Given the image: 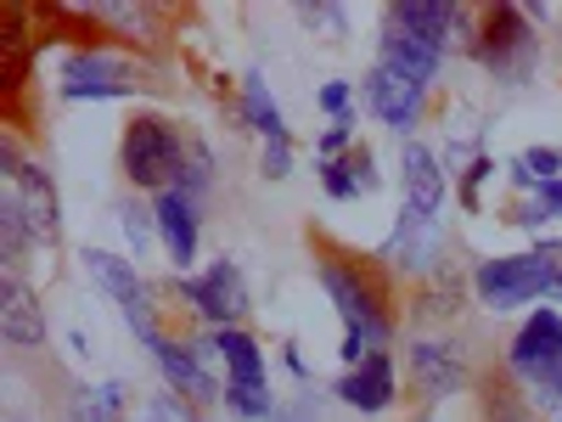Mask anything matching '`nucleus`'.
<instances>
[{
    "label": "nucleus",
    "mask_w": 562,
    "mask_h": 422,
    "mask_svg": "<svg viewBox=\"0 0 562 422\" xmlns=\"http://www.w3.org/2000/svg\"><path fill=\"white\" fill-rule=\"evenodd\" d=\"M315 248V281L333 299L344 333L360 338L366 349H394L400 338V293H394V270L378 254H360L344 243L310 237Z\"/></svg>",
    "instance_id": "f257e3e1"
},
{
    "label": "nucleus",
    "mask_w": 562,
    "mask_h": 422,
    "mask_svg": "<svg viewBox=\"0 0 562 422\" xmlns=\"http://www.w3.org/2000/svg\"><path fill=\"white\" fill-rule=\"evenodd\" d=\"M186 153H192V124H180L158 108H135L119 130V175L130 180V192L147 198V203L180 186Z\"/></svg>",
    "instance_id": "f03ea898"
},
{
    "label": "nucleus",
    "mask_w": 562,
    "mask_h": 422,
    "mask_svg": "<svg viewBox=\"0 0 562 422\" xmlns=\"http://www.w3.org/2000/svg\"><path fill=\"white\" fill-rule=\"evenodd\" d=\"M557 270H562V237H535L524 254L479 259L467 276H473V304L490 310V315H506V310L546 304Z\"/></svg>",
    "instance_id": "7ed1b4c3"
},
{
    "label": "nucleus",
    "mask_w": 562,
    "mask_h": 422,
    "mask_svg": "<svg viewBox=\"0 0 562 422\" xmlns=\"http://www.w3.org/2000/svg\"><path fill=\"white\" fill-rule=\"evenodd\" d=\"M79 265L90 276V288L119 304V315H124V326L135 333V344L153 355L169 338V326H164V304H158V288L147 281V270H140L130 254H113V248H85Z\"/></svg>",
    "instance_id": "20e7f679"
},
{
    "label": "nucleus",
    "mask_w": 562,
    "mask_h": 422,
    "mask_svg": "<svg viewBox=\"0 0 562 422\" xmlns=\"http://www.w3.org/2000/svg\"><path fill=\"white\" fill-rule=\"evenodd\" d=\"M467 57L501 85H529L540 68V29L524 18V7H479V40Z\"/></svg>",
    "instance_id": "39448f33"
},
{
    "label": "nucleus",
    "mask_w": 562,
    "mask_h": 422,
    "mask_svg": "<svg viewBox=\"0 0 562 422\" xmlns=\"http://www.w3.org/2000/svg\"><path fill=\"white\" fill-rule=\"evenodd\" d=\"M140 79H147L140 57L119 52V45H74L57 63V97L63 102H119V97H135V90H153Z\"/></svg>",
    "instance_id": "423d86ee"
},
{
    "label": "nucleus",
    "mask_w": 562,
    "mask_h": 422,
    "mask_svg": "<svg viewBox=\"0 0 562 422\" xmlns=\"http://www.w3.org/2000/svg\"><path fill=\"white\" fill-rule=\"evenodd\" d=\"M506 378L518 384L535 411H546V395L557 384V366H562V310L557 304H540L518 321V333L506 338Z\"/></svg>",
    "instance_id": "0eeeda50"
},
{
    "label": "nucleus",
    "mask_w": 562,
    "mask_h": 422,
    "mask_svg": "<svg viewBox=\"0 0 562 422\" xmlns=\"http://www.w3.org/2000/svg\"><path fill=\"white\" fill-rule=\"evenodd\" d=\"M169 293L186 299V310L203 321V333H220V326H248V315H254L248 276H243V265L231 259V254L209 259V265L192 270V276H175Z\"/></svg>",
    "instance_id": "6e6552de"
},
{
    "label": "nucleus",
    "mask_w": 562,
    "mask_h": 422,
    "mask_svg": "<svg viewBox=\"0 0 562 422\" xmlns=\"http://www.w3.org/2000/svg\"><path fill=\"white\" fill-rule=\"evenodd\" d=\"M153 366H158V378H164V395H175L180 406H225V378H220V366L209 355L203 338H180L169 333L158 349H153Z\"/></svg>",
    "instance_id": "1a4fd4ad"
},
{
    "label": "nucleus",
    "mask_w": 562,
    "mask_h": 422,
    "mask_svg": "<svg viewBox=\"0 0 562 422\" xmlns=\"http://www.w3.org/2000/svg\"><path fill=\"white\" fill-rule=\"evenodd\" d=\"M405 384H411L416 400H428V406L461 395L467 384H473V366H467L461 338H450V333H416V338H405Z\"/></svg>",
    "instance_id": "9d476101"
},
{
    "label": "nucleus",
    "mask_w": 562,
    "mask_h": 422,
    "mask_svg": "<svg viewBox=\"0 0 562 422\" xmlns=\"http://www.w3.org/2000/svg\"><path fill=\"white\" fill-rule=\"evenodd\" d=\"M378 259L394 270V276H411V281H428L439 270H450V231L439 220H422L411 209L394 214V231L389 243L378 248Z\"/></svg>",
    "instance_id": "9b49d317"
},
{
    "label": "nucleus",
    "mask_w": 562,
    "mask_h": 422,
    "mask_svg": "<svg viewBox=\"0 0 562 422\" xmlns=\"http://www.w3.org/2000/svg\"><path fill=\"white\" fill-rule=\"evenodd\" d=\"M428 102H434V90H422V85L389 74L383 63H371L366 79H360V113L378 119L383 130H394L400 141H416L422 119H428Z\"/></svg>",
    "instance_id": "f8f14e48"
},
{
    "label": "nucleus",
    "mask_w": 562,
    "mask_h": 422,
    "mask_svg": "<svg viewBox=\"0 0 562 422\" xmlns=\"http://www.w3.org/2000/svg\"><path fill=\"white\" fill-rule=\"evenodd\" d=\"M378 63H383L389 74H400V79L422 85V90H434V85H439V74H445V63H450V52H445L439 40H428L422 29L394 23V18L383 12V29H378Z\"/></svg>",
    "instance_id": "ddd939ff"
},
{
    "label": "nucleus",
    "mask_w": 562,
    "mask_h": 422,
    "mask_svg": "<svg viewBox=\"0 0 562 422\" xmlns=\"http://www.w3.org/2000/svg\"><path fill=\"white\" fill-rule=\"evenodd\" d=\"M450 198V169L439 158V147H428V141H400V209L422 214V220H439Z\"/></svg>",
    "instance_id": "4468645a"
},
{
    "label": "nucleus",
    "mask_w": 562,
    "mask_h": 422,
    "mask_svg": "<svg viewBox=\"0 0 562 422\" xmlns=\"http://www.w3.org/2000/svg\"><path fill=\"white\" fill-rule=\"evenodd\" d=\"M158 214V248L175 265V276H192L198 254H203V203H192L186 192H158L153 198Z\"/></svg>",
    "instance_id": "2eb2a0df"
},
{
    "label": "nucleus",
    "mask_w": 562,
    "mask_h": 422,
    "mask_svg": "<svg viewBox=\"0 0 562 422\" xmlns=\"http://www.w3.org/2000/svg\"><path fill=\"white\" fill-rule=\"evenodd\" d=\"M333 395L349 411H360V417L394 411V400H400V360H394V349H378V355H366L360 366H349L344 378L333 384Z\"/></svg>",
    "instance_id": "dca6fc26"
},
{
    "label": "nucleus",
    "mask_w": 562,
    "mask_h": 422,
    "mask_svg": "<svg viewBox=\"0 0 562 422\" xmlns=\"http://www.w3.org/2000/svg\"><path fill=\"white\" fill-rule=\"evenodd\" d=\"M0 344L7 349H45L52 344V321H45V304L29 288V276H0Z\"/></svg>",
    "instance_id": "f3484780"
},
{
    "label": "nucleus",
    "mask_w": 562,
    "mask_h": 422,
    "mask_svg": "<svg viewBox=\"0 0 562 422\" xmlns=\"http://www.w3.org/2000/svg\"><path fill=\"white\" fill-rule=\"evenodd\" d=\"M220 366V378L225 384H237V389H270V355L265 344L248 333V326H220V333H198Z\"/></svg>",
    "instance_id": "a211bd4d"
},
{
    "label": "nucleus",
    "mask_w": 562,
    "mask_h": 422,
    "mask_svg": "<svg viewBox=\"0 0 562 422\" xmlns=\"http://www.w3.org/2000/svg\"><path fill=\"white\" fill-rule=\"evenodd\" d=\"M0 192L18 198V209L29 214L40 248H57V243H63V198H57V180H52V169H45V164L29 158L23 175H18L12 186H0Z\"/></svg>",
    "instance_id": "6ab92c4d"
},
{
    "label": "nucleus",
    "mask_w": 562,
    "mask_h": 422,
    "mask_svg": "<svg viewBox=\"0 0 562 422\" xmlns=\"http://www.w3.org/2000/svg\"><path fill=\"white\" fill-rule=\"evenodd\" d=\"M237 119H243L259 141H281V135H293V130H288V113H281V102L270 97L265 68H248V74H243V85H237Z\"/></svg>",
    "instance_id": "aec40b11"
},
{
    "label": "nucleus",
    "mask_w": 562,
    "mask_h": 422,
    "mask_svg": "<svg viewBox=\"0 0 562 422\" xmlns=\"http://www.w3.org/2000/svg\"><path fill=\"white\" fill-rule=\"evenodd\" d=\"M461 293H473V276H456V270H439L428 281H416L411 299H405V315L416 326H428V321H456V304Z\"/></svg>",
    "instance_id": "412c9836"
},
{
    "label": "nucleus",
    "mask_w": 562,
    "mask_h": 422,
    "mask_svg": "<svg viewBox=\"0 0 562 422\" xmlns=\"http://www.w3.org/2000/svg\"><path fill=\"white\" fill-rule=\"evenodd\" d=\"M40 254V237L12 192H0V276H29V259Z\"/></svg>",
    "instance_id": "4be33fe9"
},
{
    "label": "nucleus",
    "mask_w": 562,
    "mask_h": 422,
    "mask_svg": "<svg viewBox=\"0 0 562 422\" xmlns=\"http://www.w3.org/2000/svg\"><path fill=\"white\" fill-rule=\"evenodd\" d=\"M68 417H74V422H130V389H124L119 378L90 384V389H79V395L68 400Z\"/></svg>",
    "instance_id": "5701e85b"
},
{
    "label": "nucleus",
    "mask_w": 562,
    "mask_h": 422,
    "mask_svg": "<svg viewBox=\"0 0 562 422\" xmlns=\"http://www.w3.org/2000/svg\"><path fill=\"white\" fill-rule=\"evenodd\" d=\"M119 237H124V254L140 265L153 248H158V214L153 203H140V198H124L119 203Z\"/></svg>",
    "instance_id": "b1692460"
},
{
    "label": "nucleus",
    "mask_w": 562,
    "mask_h": 422,
    "mask_svg": "<svg viewBox=\"0 0 562 422\" xmlns=\"http://www.w3.org/2000/svg\"><path fill=\"white\" fill-rule=\"evenodd\" d=\"M484 422H535V400L506 378V366H501V378H484Z\"/></svg>",
    "instance_id": "393cba45"
},
{
    "label": "nucleus",
    "mask_w": 562,
    "mask_h": 422,
    "mask_svg": "<svg viewBox=\"0 0 562 422\" xmlns=\"http://www.w3.org/2000/svg\"><path fill=\"white\" fill-rule=\"evenodd\" d=\"M214 180H220V164H214V147L192 130V153H186V175H180V186L175 192H186L192 203H203L209 192H214Z\"/></svg>",
    "instance_id": "a878e982"
},
{
    "label": "nucleus",
    "mask_w": 562,
    "mask_h": 422,
    "mask_svg": "<svg viewBox=\"0 0 562 422\" xmlns=\"http://www.w3.org/2000/svg\"><path fill=\"white\" fill-rule=\"evenodd\" d=\"M506 214H512L506 225H524V231H535V237H540V231H546L551 220H562V180L540 186V198H518Z\"/></svg>",
    "instance_id": "bb28decb"
},
{
    "label": "nucleus",
    "mask_w": 562,
    "mask_h": 422,
    "mask_svg": "<svg viewBox=\"0 0 562 422\" xmlns=\"http://www.w3.org/2000/svg\"><path fill=\"white\" fill-rule=\"evenodd\" d=\"M281 400L276 389H237V384H225V417H237V422H276Z\"/></svg>",
    "instance_id": "cd10ccee"
},
{
    "label": "nucleus",
    "mask_w": 562,
    "mask_h": 422,
    "mask_svg": "<svg viewBox=\"0 0 562 422\" xmlns=\"http://www.w3.org/2000/svg\"><path fill=\"white\" fill-rule=\"evenodd\" d=\"M495 180V158L479 153V158H467V169L456 175V203L461 214H484V186Z\"/></svg>",
    "instance_id": "c85d7f7f"
},
{
    "label": "nucleus",
    "mask_w": 562,
    "mask_h": 422,
    "mask_svg": "<svg viewBox=\"0 0 562 422\" xmlns=\"http://www.w3.org/2000/svg\"><path fill=\"white\" fill-rule=\"evenodd\" d=\"M360 147V113H349V119H333L321 130V141H315V164H326V158H344V153H355Z\"/></svg>",
    "instance_id": "c756f323"
},
{
    "label": "nucleus",
    "mask_w": 562,
    "mask_h": 422,
    "mask_svg": "<svg viewBox=\"0 0 562 422\" xmlns=\"http://www.w3.org/2000/svg\"><path fill=\"white\" fill-rule=\"evenodd\" d=\"M315 108L326 113V124L360 113V85H355V79H326V85L315 90Z\"/></svg>",
    "instance_id": "7c9ffc66"
},
{
    "label": "nucleus",
    "mask_w": 562,
    "mask_h": 422,
    "mask_svg": "<svg viewBox=\"0 0 562 422\" xmlns=\"http://www.w3.org/2000/svg\"><path fill=\"white\" fill-rule=\"evenodd\" d=\"M315 175H321V192L333 198V203H360V198H366V192H360V180H355V169H349L344 158L315 164Z\"/></svg>",
    "instance_id": "2f4dec72"
},
{
    "label": "nucleus",
    "mask_w": 562,
    "mask_h": 422,
    "mask_svg": "<svg viewBox=\"0 0 562 422\" xmlns=\"http://www.w3.org/2000/svg\"><path fill=\"white\" fill-rule=\"evenodd\" d=\"M293 18L304 23V29H326V34H349V7H333V0H315V7H310V0H304V7H293Z\"/></svg>",
    "instance_id": "473e14b6"
},
{
    "label": "nucleus",
    "mask_w": 562,
    "mask_h": 422,
    "mask_svg": "<svg viewBox=\"0 0 562 422\" xmlns=\"http://www.w3.org/2000/svg\"><path fill=\"white\" fill-rule=\"evenodd\" d=\"M293 135H281V141H265V153H259V175L265 180H288L293 175Z\"/></svg>",
    "instance_id": "72a5a7b5"
},
{
    "label": "nucleus",
    "mask_w": 562,
    "mask_h": 422,
    "mask_svg": "<svg viewBox=\"0 0 562 422\" xmlns=\"http://www.w3.org/2000/svg\"><path fill=\"white\" fill-rule=\"evenodd\" d=\"M344 164L355 169V180H360V192H366V198H371V192H378V186H383V175H378V153H371L366 141H360L355 153H344Z\"/></svg>",
    "instance_id": "f704fd0d"
},
{
    "label": "nucleus",
    "mask_w": 562,
    "mask_h": 422,
    "mask_svg": "<svg viewBox=\"0 0 562 422\" xmlns=\"http://www.w3.org/2000/svg\"><path fill=\"white\" fill-rule=\"evenodd\" d=\"M315 406H321V400H315V389H304V395H299V406H281V411H276V422H315Z\"/></svg>",
    "instance_id": "c9c22d12"
},
{
    "label": "nucleus",
    "mask_w": 562,
    "mask_h": 422,
    "mask_svg": "<svg viewBox=\"0 0 562 422\" xmlns=\"http://www.w3.org/2000/svg\"><path fill=\"white\" fill-rule=\"evenodd\" d=\"M281 360H288V371H293V378H299V384H310V378H315V371H310V360L299 355V344H293V338H288V344H281Z\"/></svg>",
    "instance_id": "e433bc0d"
},
{
    "label": "nucleus",
    "mask_w": 562,
    "mask_h": 422,
    "mask_svg": "<svg viewBox=\"0 0 562 422\" xmlns=\"http://www.w3.org/2000/svg\"><path fill=\"white\" fill-rule=\"evenodd\" d=\"M140 417H147V422H180V417H175V406H169V395H153Z\"/></svg>",
    "instance_id": "4c0bfd02"
},
{
    "label": "nucleus",
    "mask_w": 562,
    "mask_h": 422,
    "mask_svg": "<svg viewBox=\"0 0 562 422\" xmlns=\"http://www.w3.org/2000/svg\"><path fill=\"white\" fill-rule=\"evenodd\" d=\"M546 411L562 417V366H557V384H551V395H546Z\"/></svg>",
    "instance_id": "58836bf2"
},
{
    "label": "nucleus",
    "mask_w": 562,
    "mask_h": 422,
    "mask_svg": "<svg viewBox=\"0 0 562 422\" xmlns=\"http://www.w3.org/2000/svg\"><path fill=\"white\" fill-rule=\"evenodd\" d=\"M546 304H557V310H562V270H557V281H551V299H546Z\"/></svg>",
    "instance_id": "ea45409f"
},
{
    "label": "nucleus",
    "mask_w": 562,
    "mask_h": 422,
    "mask_svg": "<svg viewBox=\"0 0 562 422\" xmlns=\"http://www.w3.org/2000/svg\"><path fill=\"white\" fill-rule=\"evenodd\" d=\"M557 422H562V417H557Z\"/></svg>",
    "instance_id": "a19ab883"
}]
</instances>
